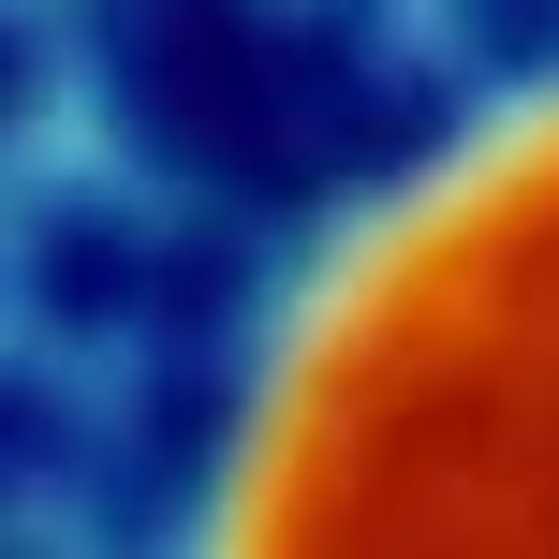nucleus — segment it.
Listing matches in <instances>:
<instances>
[{
    "label": "nucleus",
    "instance_id": "nucleus-1",
    "mask_svg": "<svg viewBox=\"0 0 559 559\" xmlns=\"http://www.w3.org/2000/svg\"><path fill=\"white\" fill-rule=\"evenodd\" d=\"M206 559H559V88L295 295Z\"/></svg>",
    "mask_w": 559,
    "mask_h": 559
}]
</instances>
